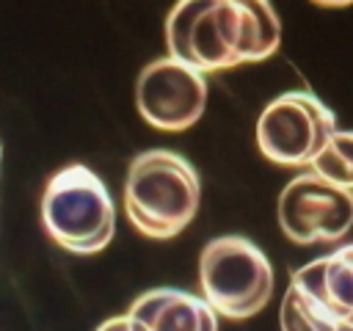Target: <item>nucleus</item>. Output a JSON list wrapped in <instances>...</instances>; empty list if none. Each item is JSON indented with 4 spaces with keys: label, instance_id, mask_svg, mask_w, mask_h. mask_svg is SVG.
Listing matches in <instances>:
<instances>
[{
    "label": "nucleus",
    "instance_id": "5",
    "mask_svg": "<svg viewBox=\"0 0 353 331\" xmlns=\"http://www.w3.org/2000/svg\"><path fill=\"white\" fill-rule=\"evenodd\" d=\"M336 130L334 110L312 91H284L265 105L256 121V146L276 166H309Z\"/></svg>",
    "mask_w": 353,
    "mask_h": 331
},
{
    "label": "nucleus",
    "instance_id": "1",
    "mask_svg": "<svg viewBox=\"0 0 353 331\" xmlns=\"http://www.w3.org/2000/svg\"><path fill=\"white\" fill-rule=\"evenodd\" d=\"M279 41L281 22L265 0H182L165 19L168 58L201 74L265 61Z\"/></svg>",
    "mask_w": 353,
    "mask_h": 331
},
{
    "label": "nucleus",
    "instance_id": "7",
    "mask_svg": "<svg viewBox=\"0 0 353 331\" xmlns=\"http://www.w3.org/2000/svg\"><path fill=\"white\" fill-rule=\"evenodd\" d=\"M135 105L143 121L157 130H188L207 108V77L168 55L154 58L138 74Z\"/></svg>",
    "mask_w": 353,
    "mask_h": 331
},
{
    "label": "nucleus",
    "instance_id": "13",
    "mask_svg": "<svg viewBox=\"0 0 353 331\" xmlns=\"http://www.w3.org/2000/svg\"><path fill=\"white\" fill-rule=\"evenodd\" d=\"M0 160H3V146H0Z\"/></svg>",
    "mask_w": 353,
    "mask_h": 331
},
{
    "label": "nucleus",
    "instance_id": "8",
    "mask_svg": "<svg viewBox=\"0 0 353 331\" xmlns=\"http://www.w3.org/2000/svg\"><path fill=\"white\" fill-rule=\"evenodd\" d=\"M135 331H218V314L193 292L154 287L138 295L127 309Z\"/></svg>",
    "mask_w": 353,
    "mask_h": 331
},
{
    "label": "nucleus",
    "instance_id": "9",
    "mask_svg": "<svg viewBox=\"0 0 353 331\" xmlns=\"http://www.w3.org/2000/svg\"><path fill=\"white\" fill-rule=\"evenodd\" d=\"M290 284L320 301L342 328L353 331V243L298 268Z\"/></svg>",
    "mask_w": 353,
    "mask_h": 331
},
{
    "label": "nucleus",
    "instance_id": "6",
    "mask_svg": "<svg viewBox=\"0 0 353 331\" xmlns=\"http://www.w3.org/2000/svg\"><path fill=\"white\" fill-rule=\"evenodd\" d=\"M279 226L298 243H334L353 226V190L331 185L317 174H298L279 193Z\"/></svg>",
    "mask_w": 353,
    "mask_h": 331
},
{
    "label": "nucleus",
    "instance_id": "10",
    "mask_svg": "<svg viewBox=\"0 0 353 331\" xmlns=\"http://www.w3.org/2000/svg\"><path fill=\"white\" fill-rule=\"evenodd\" d=\"M281 331H342L339 320L309 292L290 284L279 306Z\"/></svg>",
    "mask_w": 353,
    "mask_h": 331
},
{
    "label": "nucleus",
    "instance_id": "2",
    "mask_svg": "<svg viewBox=\"0 0 353 331\" xmlns=\"http://www.w3.org/2000/svg\"><path fill=\"white\" fill-rule=\"evenodd\" d=\"M201 182L190 160L174 149H146L132 157L124 179L130 223L154 240L179 234L196 215Z\"/></svg>",
    "mask_w": 353,
    "mask_h": 331
},
{
    "label": "nucleus",
    "instance_id": "12",
    "mask_svg": "<svg viewBox=\"0 0 353 331\" xmlns=\"http://www.w3.org/2000/svg\"><path fill=\"white\" fill-rule=\"evenodd\" d=\"M97 331H135V325L130 323L127 314H116V317H108L105 323H99Z\"/></svg>",
    "mask_w": 353,
    "mask_h": 331
},
{
    "label": "nucleus",
    "instance_id": "3",
    "mask_svg": "<svg viewBox=\"0 0 353 331\" xmlns=\"http://www.w3.org/2000/svg\"><path fill=\"white\" fill-rule=\"evenodd\" d=\"M41 223L69 254H99L116 232V207L105 182L83 163L58 168L41 196Z\"/></svg>",
    "mask_w": 353,
    "mask_h": 331
},
{
    "label": "nucleus",
    "instance_id": "4",
    "mask_svg": "<svg viewBox=\"0 0 353 331\" xmlns=\"http://www.w3.org/2000/svg\"><path fill=\"white\" fill-rule=\"evenodd\" d=\"M201 298L226 320H248L265 309L273 292V265L243 234L212 237L199 259Z\"/></svg>",
    "mask_w": 353,
    "mask_h": 331
},
{
    "label": "nucleus",
    "instance_id": "11",
    "mask_svg": "<svg viewBox=\"0 0 353 331\" xmlns=\"http://www.w3.org/2000/svg\"><path fill=\"white\" fill-rule=\"evenodd\" d=\"M309 171L331 185L353 190V130H334L312 157Z\"/></svg>",
    "mask_w": 353,
    "mask_h": 331
}]
</instances>
